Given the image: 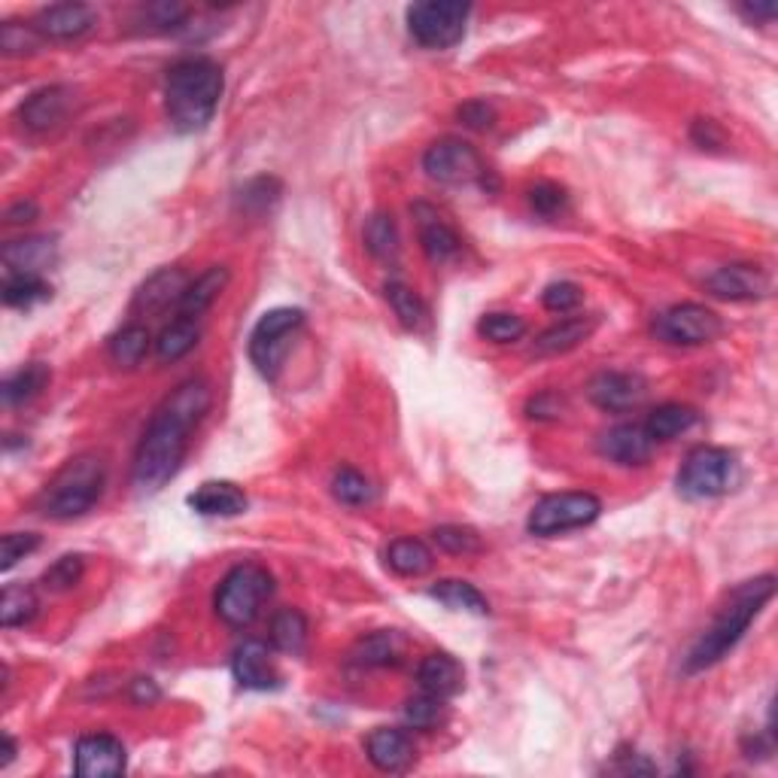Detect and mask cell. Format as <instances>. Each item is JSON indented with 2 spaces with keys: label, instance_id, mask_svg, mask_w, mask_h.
I'll return each instance as SVG.
<instances>
[{
  "label": "cell",
  "instance_id": "7dc6e473",
  "mask_svg": "<svg viewBox=\"0 0 778 778\" xmlns=\"http://www.w3.org/2000/svg\"><path fill=\"white\" fill-rule=\"evenodd\" d=\"M580 298H584V295H580V286L568 283V280L551 283L548 290L541 292V304H544L551 314H568V311H575Z\"/></svg>",
  "mask_w": 778,
  "mask_h": 778
},
{
  "label": "cell",
  "instance_id": "db71d44e",
  "mask_svg": "<svg viewBox=\"0 0 778 778\" xmlns=\"http://www.w3.org/2000/svg\"><path fill=\"white\" fill-rule=\"evenodd\" d=\"M776 3L773 0H766V3H742L738 7V13L745 15V19H752V22H773L776 19Z\"/></svg>",
  "mask_w": 778,
  "mask_h": 778
},
{
  "label": "cell",
  "instance_id": "6da1fadb",
  "mask_svg": "<svg viewBox=\"0 0 778 778\" xmlns=\"http://www.w3.org/2000/svg\"><path fill=\"white\" fill-rule=\"evenodd\" d=\"M211 383L201 377L180 383L165 398L134 453V487L140 493H156L180 472L189 450V432L211 410Z\"/></svg>",
  "mask_w": 778,
  "mask_h": 778
},
{
  "label": "cell",
  "instance_id": "9c48e42d",
  "mask_svg": "<svg viewBox=\"0 0 778 778\" xmlns=\"http://www.w3.org/2000/svg\"><path fill=\"white\" fill-rule=\"evenodd\" d=\"M472 7L460 0H426L408 10V31L422 49H450L462 41Z\"/></svg>",
  "mask_w": 778,
  "mask_h": 778
},
{
  "label": "cell",
  "instance_id": "484cf974",
  "mask_svg": "<svg viewBox=\"0 0 778 778\" xmlns=\"http://www.w3.org/2000/svg\"><path fill=\"white\" fill-rule=\"evenodd\" d=\"M699 420V414L690 405H681V402H666L647 414V420L642 422L645 426L647 438L659 444V441H673V438L685 436L687 429H694Z\"/></svg>",
  "mask_w": 778,
  "mask_h": 778
},
{
  "label": "cell",
  "instance_id": "4316f807",
  "mask_svg": "<svg viewBox=\"0 0 778 778\" xmlns=\"http://www.w3.org/2000/svg\"><path fill=\"white\" fill-rule=\"evenodd\" d=\"M436 563L429 544L420 539H396L386 548V566L402 578H420Z\"/></svg>",
  "mask_w": 778,
  "mask_h": 778
},
{
  "label": "cell",
  "instance_id": "e575fe53",
  "mask_svg": "<svg viewBox=\"0 0 778 778\" xmlns=\"http://www.w3.org/2000/svg\"><path fill=\"white\" fill-rule=\"evenodd\" d=\"M53 295V286L41 274H7L3 280V302L10 307H31L46 302Z\"/></svg>",
  "mask_w": 778,
  "mask_h": 778
},
{
  "label": "cell",
  "instance_id": "8992f818",
  "mask_svg": "<svg viewBox=\"0 0 778 778\" xmlns=\"http://www.w3.org/2000/svg\"><path fill=\"white\" fill-rule=\"evenodd\" d=\"M738 462L724 448H697L678 472V493L687 499H714L736 487Z\"/></svg>",
  "mask_w": 778,
  "mask_h": 778
},
{
  "label": "cell",
  "instance_id": "52a82bcc",
  "mask_svg": "<svg viewBox=\"0 0 778 778\" xmlns=\"http://www.w3.org/2000/svg\"><path fill=\"white\" fill-rule=\"evenodd\" d=\"M304 326V311L298 307H274L268 311L250 335V359L256 371L274 381L292 350L295 331Z\"/></svg>",
  "mask_w": 778,
  "mask_h": 778
},
{
  "label": "cell",
  "instance_id": "2e32d148",
  "mask_svg": "<svg viewBox=\"0 0 778 778\" xmlns=\"http://www.w3.org/2000/svg\"><path fill=\"white\" fill-rule=\"evenodd\" d=\"M599 453L618 465H645L654 453V441L642 422H618L599 438Z\"/></svg>",
  "mask_w": 778,
  "mask_h": 778
},
{
  "label": "cell",
  "instance_id": "5b68a950",
  "mask_svg": "<svg viewBox=\"0 0 778 778\" xmlns=\"http://www.w3.org/2000/svg\"><path fill=\"white\" fill-rule=\"evenodd\" d=\"M271 594H274L271 572L259 566V563H240L219 580L216 596H213V608H216L223 623L244 630L259 618V611H262Z\"/></svg>",
  "mask_w": 778,
  "mask_h": 778
},
{
  "label": "cell",
  "instance_id": "ab89813d",
  "mask_svg": "<svg viewBox=\"0 0 778 778\" xmlns=\"http://www.w3.org/2000/svg\"><path fill=\"white\" fill-rule=\"evenodd\" d=\"M432 539H436V544L444 551V554H453V556L477 554V551L484 548L481 535H477L475 529L469 527H438L436 532H432Z\"/></svg>",
  "mask_w": 778,
  "mask_h": 778
},
{
  "label": "cell",
  "instance_id": "f35d334b",
  "mask_svg": "<svg viewBox=\"0 0 778 778\" xmlns=\"http://www.w3.org/2000/svg\"><path fill=\"white\" fill-rule=\"evenodd\" d=\"M477 331H481V338L493 343H515L527 335V323L517 314H487L477 323Z\"/></svg>",
  "mask_w": 778,
  "mask_h": 778
},
{
  "label": "cell",
  "instance_id": "8d00e7d4",
  "mask_svg": "<svg viewBox=\"0 0 778 778\" xmlns=\"http://www.w3.org/2000/svg\"><path fill=\"white\" fill-rule=\"evenodd\" d=\"M331 493L341 505H350V508H362V505H369L374 499L371 481L357 469H338L331 477Z\"/></svg>",
  "mask_w": 778,
  "mask_h": 778
},
{
  "label": "cell",
  "instance_id": "f5cc1de1",
  "mask_svg": "<svg viewBox=\"0 0 778 778\" xmlns=\"http://www.w3.org/2000/svg\"><path fill=\"white\" fill-rule=\"evenodd\" d=\"M132 699L137 702V706H149V702H156V699H159V687H156V681H153V678H134Z\"/></svg>",
  "mask_w": 778,
  "mask_h": 778
},
{
  "label": "cell",
  "instance_id": "ffe728a7",
  "mask_svg": "<svg viewBox=\"0 0 778 778\" xmlns=\"http://www.w3.org/2000/svg\"><path fill=\"white\" fill-rule=\"evenodd\" d=\"M365 752L381 773H405L414 764V742L405 730H393V726H377L365 738Z\"/></svg>",
  "mask_w": 778,
  "mask_h": 778
},
{
  "label": "cell",
  "instance_id": "74e56055",
  "mask_svg": "<svg viewBox=\"0 0 778 778\" xmlns=\"http://www.w3.org/2000/svg\"><path fill=\"white\" fill-rule=\"evenodd\" d=\"M383 292H386V302L393 304L396 317L402 319V326L417 329V326L422 323V317H426V304L420 302V295L410 290V286H405V283H398V280H390Z\"/></svg>",
  "mask_w": 778,
  "mask_h": 778
},
{
  "label": "cell",
  "instance_id": "d4e9b609",
  "mask_svg": "<svg viewBox=\"0 0 778 778\" xmlns=\"http://www.w3.org/2000/svg\"><path fill=\"white\" fill-rule=\"evenodd\" d=\"M417 213H420V244H422V252L429 256V262L436 264H444L450 262V259H456V252H460V238H456V232L450 228L448 223H441V216L438 213H432L426 204H420L417 207Z\"/></svg>",
  "mask_w": 778,
  "mask_h": 778
},
{
  "label": "cell",
  "instance_id": "c3c4849f",
  "mask_svg": "<svg viewBox=\"0 0 778 778\" xmlns=\"http://www.w3.org/2000/svg\"><path fill=\"white\" fill-rule=\"evenodd\" d=\"M278 195H280L278 180H271V177H259V180H252V183L244 189L240 204H244L247 211H264V207H271V201H278Z\"/></svg>",
  "mask_w": 778,
  "mask_h": 778
},
{
  "label": "cell",
  "instance_id": "9a60e30c",
  "mask_svg": "<svg viewBox=\"0 0 778 778\" xmlns=\"http://www.w3.org/2000/svg\"><path fill=\"white\" fill-rule=\"evenodd\" d=\"M587 393L596 408L618 414V410L635 408L647 396V383L642 374H633V371H602L590 381Z\"/></svg>",
  "mask_w": 778,
  "mask_h": 778
},
{
  "label": "cell",
  "instance_id": "9f6ffc18",
  "mask_svg": "<svg viewBox=\"0 0 778 778\" xmlns=\"http://www.w3.org/2000/svg\"><path fill=\"white\" fill-rule=\"evenodd\" d=\"M15 760V742L13 736H3V754H0V769L10 766Z\"/></svg>",
  "mask_w": 778,
  "mask_h": 778
},
{
  "label": "cell",
  "instance_id": "4fadbf2b",
  "mask_svg": "<svg viewBox=\"0 0 778 778\" xmlns=\"http://www.w3.org/2000/svg\"><path fill=\"white\" fill-rule=\"evenodd\" d=\"M74 769L82 778H116L125 773V745L110 733H92L77 742Z\"/></svg>",
  "mask_w": 778,
  "mask_h": 778
},
{
  "label": "cell",
  "instance_id": "f546056e",
  "mask_svg": "<svg viewBox=\"0 0 778 778\" xmlns=\"http://www.w3.org/2000/svg\"><path fill=\"white\" fill-rule=\"evenodd\" d=\"M199 338H201L199 319L177 317L171 326L161 329L159 341H156V353H159L161 362H177V359H183L185 353L195 350Z\"/></svg>",
  "mask_w": 778,
  "mask_h": 778
},
{
  "label": "cell",
  "instance_id": "7bdbcfd3",
  "mask_svg": "<svg viewBox=\"0 0 778 778\" xmlns=\"http://www.w3.org/2000/svg\"><path fill=\"white\" fill-rule=\"evenodd\" d=\"M353 657H357L359 666H390V663H396V639L390 633L369 635L357 647Z\"/></svg>",
  "mask_w": 778,
  "mask_h": 778
},
{
  "label": "cell",
  "instance_id": "4dcf8cb0",
  "mask_svg": "<svg viewBox=\"0 0 778 778\" xmlns=\"http://www.w3.org/2000/svg\"><path fill=\"white\" fill-rule=\"evenodd\" d=\"M149 343H153L149 329L140 326V323H132V326H125V329L110 338V359L116 365H122V369H134L149 353Z\"/></svg>",
  "mask_w": 778,
  "mask_h": 778
},
{
  "label": "cell",
  "instance_id": "cb8c5ba5",
  "mask_svg": "<svg viewBox=\"0 0 778 778\" xmlns=\"http://www.w3.org/2000/svg\"><path fill=\"white\" fill-rule=\"evenodd\" d=\"M462 678H465V673H462V666L450 654H429L420 663V669H417L420 690L438 699L456 697L462 690Z\"/></svg>",
  "mask_w": 778,
  "mask_h": 778
},
{
  "label": "cell",
  "instance_id": "5bb4252c",
  "mask_svg": "<svg viewBox=\"0 0 778 778\" xmlns=\"http://www.w3.org/2000/svg\"><path fill=\"white\" fill-rule=\"evenodd\" d=\"M31 25L37 27V34L46 41H77L98 25V13L89 3H53V7H43L41 13L31 19Z\"/></svg>",
  "mask_w": 778,
  "mask_h": 778
},
{
  "label": "cell",
  "instance_id": "d590c367",
  "mask_svg": "<svg viewBox=\"0 0 778 778\" xmlns=\"http://www.w3.org/2000/svg\"><path fill=\"white\" fill-rule=\"evenodd\" d=\"M365 250L374 256V259H393L398 252V228H396V219L390 216V213H374V216H369V223H365Z\"/></svg>",
  "mask_w": 778,
  "mask_h": 778
},
{
  "label": "cell",
  "instance_id": "d6986e66",
  "mask_svg": "<svg viewBox=\"0 0 778 778\" xmlns=\"http://www.w3.org/2000/svg\"><path fill=\"white\" fill-rule=\"evenodd\" d=\"M185 286H189L185 271H180V268H159L153 278H146L140 290L134 292L132 307L137 314H159V311L171 307V304H180Z\"/></svg>",
  "mask_w": 778,
  "mask_h": 778
},
{
  "label": "cell",
  "instance_id": "7c38bea8",
  "mask_svg": "<svg viewBox=\"0 0 778 778\" xmlns=\"http://www.w3.org/2000/svg\"><path fill=\"white\" fill-rule=\"evenodd\" d=\"M706 286L714 298H724V302H760L773 290L764 268L745 262L718 268L712 278L706 280Z\"/></svg>",
  "mask_w": 778,
  "mask_h": 778
},
{
  "label": "cell",
  "instance_id": "3957f363",
  "mask_svg": "<svg viewBox=\"0 0 778 778\" xmlns=\"http://www.w3.org/2000/svg\"><path fill=\"white\" fill-rule=\"evenodd\" d=\"M223 98V70L211 58H183L168 70L165 110L177 132L207 128Z\"/></svg>",
  "mask_w": 778,
  "mask_h": 778
},
{
  "label": "cell",
  "instance_id": "7a4b0ae2",
  "mask_svg": "<svg viewBox=\"0 0 778 778\" xmlns=\"http://www.w3.org/2000/svg\"><path fill=\"white\" fill-rule=\"evenodd\" d=\"M773 594H776V578L773 575L742 580L736 590L726 596L721 611L714 614L712 627L699 635L697 645L687 651L685 673H702V669H712L714 663H721L742 642V635L748 633V627L764 611Z\"/></svg>",
  "mask_w": 778,
  "mask_h": 778
},
{
  "label": "cell",
  "instance_id": "f6af8a7d",
  "mask_svg": "<svg viewBox=\"0 0 778 778\" xmlns=\"http://www.w3.org/2000/svg\"><path fill=\"white\" fill-rule=\"evenodd\" d=\"M37 548H41V535H34V532H7L3 541H0V568L10 572L19 560L34 554Z\"/></svg>",
  "mask_w": 778,
  "mask_h": 778
},
{
  "label": "cell",
  "instance_id": "bcb514c9",
  "mask_svg": "<svg viewBox=\"0 0 778 778\" xmlns=\"http://www.w3.org/2000/svg\"><path fill=\"white\" fill-rule=\"evenodd\" d=\"M568 195L563 185L556 183H535L529 189V207L539 213V216H556V213L566 211Z\"/></svg>",
  "mask_w": 778,
  "mask_h": 778
},
{
  "label": "cell",
  "instance_id": "11a10c76",
  "mask_svg": "<svg viewBox=\"0 0 778 778\" xmlns=\"http://www.w3.org/2000/svg\"><path fill=\"white\" fill-rule=\"evenodd\" d=\"M31 219H37V204H34V201H19V204H13V207L7 211V223L10 225L31 223Z\"/></svg>",
  "mask_w": 778,
  "mask_h": 778
},
{
  "label": "cell",
  "instance_id": "681fc988",
  "mask_svg": "<svg viewBox=\"0 0 778 778\" xmlns=\"http://www.w3.org/2000/svg\"><path fill=\"white\" fill-rule=\"evenodd\" d=\"M185 15H189V7H183V3H168V0H161V3H149L144 10V19H149L153 25L161 27V31H168V27H180L185 22Z\"/></svg>",
  "mask_w": 778,
  "mask_h": 778
},
{
  "label": "cell",
  "instance_id": "f1b7e54d",
  "mask_svg": "<svg viewBox=\"0 0 778 778\" xmlns=\"http://www.w3.org/2000/svg\"><path fill=\"white\" fill-rule=\"evenodd\" d=\"M49 369L43 365V362H31V365H25V369H19L15 374H10L7 381H3V390H0V396H3V405L7 408H13V405H25V402H31L34 396H41L43 386L49 383Z\"/></svg>",
  "mask_w": 778,
  "mask_h": 778
},
{
  "label": "cell",
  "instance_id": "277c9868",
  "mask_svg": "<svg viewBox=\"0 0 778 778\" xmlns=\"http://www.w3.org/2000/svg\"><path fill=\"white\" fill-rule=\"evenodd\" d=\"M106 484V462L98 453H80L46 484L41 511L53 520H74L92 511Z\"/></svg>",
  "mask_w": 778,
  "mask_h": 778
},
{
  "label": "cell",
  "instance_id": "e0dca14e",
  "mask_svg": "<svg viewBox=\"0 0 778 778\" xmlns=\"http://www.w3.org/2000/svg\"><path fill=\"white\" fill-rule=\"evenodd\" d=\"M232 673L238 678V685L247 690H274L280 685V675L274 669V659L268 654V645L256 642V639L238 645L235 657H232Z\"/></svg>",
  "mask_w": 778,
  "mask_h": 778
},
{
  "label": "cell",
  "instance_id": "ac0fdd59",
  "mask_svg": "<svg viewBox=\"0 0 778 778\" xmlns=\"http://www.w3.org/2000/svg\"><path fill=\"white\" fill-rule=\"evenodd\" d=\"M70 104H74V92L67 86H46V89L27 98L22 110H19V116H22V125L31 132H49L65 120Z\"/></svg>",
  "mask_w": 778,
  "mask_h": 778
},
{
  "label": "cell",
  "instance_id": "60d3db41",
  "mask_svg": "<svg viewBox=\"0 0 778 778\" xmlns=\"http://www.w3.org/2000/svg\"><path fill=\"white\" fill-rule=\"evenodd\" d=\"M82 568H86V563H82L80 554L61 556V560H55L53 566L46 568V575H43V587L53 590V594H65V590H70V587L80 584Z\"/></svg>",
  "mask_w": 778,
  "mask_h": 778
},
{
  "label": "cell",
  "instance_id": "f907efd6",
  "mask_svg": "<svg viewBox=\"0 0 778 778\" xmlns=\"http://www.w3.org/2000/svg\"><path fill=\"white\" fill-rule=\"evenodd\" d=\"M460 120L465 122L469 128L487 132L489 125L496 122V110H493L487 101H469V104L460 106Z\"/></svg>",
  "mask_w": 778,
  "mask_h": 778
},
{
  "label": "cell",
  "instance_id": "603a6c76",
  "mask_svg": "<svg viewBox=\"0 0 778 778\" xmlns=\"http://www.w3.org/2000/svg\"><path fill=\"white\" fill-rule=\"evenodd\" d=\"M0 259L7 264V274H41L43 268H49L55 259V240L53 238H22L10 240Z\"/></svg>",
  "mask_w": 778,
  "mask_h": 778
},
{
  "label": "cell",
  "instance_id": "ba28073f",
  "mask_svg": "<svg viewBox=\"0 0 778 778\" xmlns=\"http://www.w3.org/2000/svg\"><path fill=\"white\" fill-rule=\"evenodd\" d=\"M602 515V501L594 493H551L532 505L527 529L539 539H554L572 529L590 527Z\"/></svg>",
  "mask_w": 778,
  "mask_h": 778
},
{
  "label": "cell",
  "instance_id": "1f68e13d",
  "mask_svg": "<svg viewBox=\"0 0 778 778\" xmlns=\"http://www.w3.org/2000/svg\"><path fill=\"white\" fill-rule=\"evenodd\" d=\"M307 642V618L298 608H283L271 620V645L283 654H302Z\"/></svg>",
  "mask_w": 778,
  "mask_h": 778
},
{
  "label": "cell",
  "instance_id": "ee69618b",
  "mask_svg": "<svg viewBox=\"0 0 778 778\" xmlns=\"http://www.w3.org/2000/svg\"><path fill=\"white\" fill-rule=\"evenodd\" d=\"M41 34H37V27L31 25H19V22H7L3 25V31H0V49L7 55H25V53H34L37 46H41Z\"/></svg>",
  "mask_w": 778,
  "mask_h": 778
},
{
  "label": "cell",
  "instance_id": "7402d4cb",
  "mask_svg": "<svg viewBox=\"0 0 778 778\" xmlns=\"http://www.w3.org/2000/svg\"><path fill=\"white\" fill-rule=\"evenodd\" d=\"M228 268L225 264H213V268H207L201 278H195L189 286H185L183 298H180V317L185 319H199L204 317L207 311L213 307V302L223 295V290L228 286Z\"/></svg>",
  "mask_w": 778,
  "mask_h": 778
},
{
  "label": "cell",
  "instance_id": "816d5d0a",
  "mask_svg": "<svg viewBox=\"0 0 778 778\" xmlns=\"http://www.w3.org/2000/svg\"><path fill=\"white\" fill-rule=\"evenodd\" d=\"M690 134H694V140H697V146H702V149H714V146L724 144V132H721L712 120H697Z\"/></svg>",
  "mask_w": 778,
  "mask_h": 778
},
{
  "label": "cell",
  "instance_id": "83f0119b",
  "mask_svg": "<svg viewBox=\"0 0 778 778\" xmlns=\"http://www.w3.org/2000/svg\"><path fill=\"white\" fill-rule=\"evenodd\" d=\"M590 331H594V319H587V317L560 319L556 326L541 331L539 341H535V353H541V357L568 353V350H575V347H578V343L584 341Z\"/></svg>",
  "mask_w": 778,
  "mask_h": 778
},
{
  "label": "cell",
  "instance_id": "d6a6232c",
  "mask_svg": "<svg viewBox=\"0 0 778 778\" xmlns=\"http://www.w3.org/2000/svg\"><path fill=\"white\" fill-rule=\"evenodd\" d=\"M37 608H41V602H37V596H34L31 587H25V584H10V587L3 590V596H0V623H3L7 630L25 627L27 620H34Z\"/></svg>",
  "mask_w": 778,
  "mask_h": 778
},
{
  "label": "cell",
  "instance_id": "30bf717a",
  "mask_svg": "<svg viewBox=\"0 0 778 778\" xmlns=\"http://www.w3.org/2000/svg\"><path fill=\"white\" fill-rule=\"evenodd\" d=\"M654 331H657L659 341L673 343V347H702V343H712L724 331V323L712 307L685 302L663 311L654 323Z\"/></svg>",
  "mask_w": 778,
  "mask_h": 778
},
{
  "label": "cell",
  "instance_id": "836d02e7",
  "mask_svg": "<svg viewBox=\"0 0 778 778\" xmlns=\"http://www.w3.org/2000/svg\"><path fill=\"white\" fill-rule=\"evenodd\" d=\"M432 599H438L441 606L453 608V611H472V614H487L489 602L484 594L465 584V580H438L432 587Z\"/></svg>",
  "mask_w": 778,
  "mask_h": 778
},
{
  "label": "cell",
  "instance_id": "b9f144b4",
  "mask_svg": "<svg viewBox=\"0 0 778 778\" xmlns=\"http://www.w3.org/2000/svg\"><path fill=\"white\" fill-rule=\"evenodd\" d=\"M441 712H444V699H438L422 690L420 697L408 699L405 721H408V726H414V730H432V726L441 721Z\"/></svg>",
  "mask_w": 778,
  "mask_h": 778
},
{
  "label": "cell",
  "instance_id": "8fae6325",
  "mask_svg": "<svg viewBox=\"0 0 778 778\" xmlns=\"http://www.w3.org/2000/svg\"><path fill=\"white\" fill-rule=\"evenodd\" d=\"M422 171L429 173L436 183L460 185L477 180L484 173V165H481V156H477L475 146H469L465 140H456V137H444V140H438V144L426 149Z\"/></svg>",
  "mask_w": 778,
  "mask_h": 778
},
{
  "label": "cell",
  "instance_id": "44dd1931",
  "mask_svg": "<svg viewBox=\"0 0 778 778\" xmlns=\"http://www.w3.org/2000/svg\"><path fill=\"white\" fill-rule=\"evenodd\" d=\"M189 505L204 517H238L247 511V493L232 481H207L189 496Z\"/></svg>",
  "mask_w": 778,
  "mask_h": 778
}]
</instances>
